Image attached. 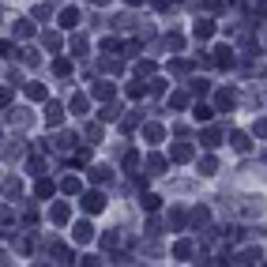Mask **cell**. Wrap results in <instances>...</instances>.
<instances>
[{
	"label": "cell",
	"mask_w": 267,
	"mask_h": 267,
	"mask_svg": "<svg viewBox=\"0 0 267 267\" xmlns=\"http://www.w3.org/2000/svg\"><path fill=\"white\" fill-rule=\"evenodd\" d=\"M79 203H83V211H87V214H98V211H106V196H102L98 188L83 192V196H79Z\"/></svg>",
	"instance_id": "1"
},
{
	"label": "cell",
	"mask_w": 267,
	"mask_h": 267,
	"mask_svg": "<svg viewBox=\"0 0 267 267\" xmlns=\"http://www.w3.org/2000/svg\"><path fill=\"white\" fill-rule=\"evenodd\" d=\"M71 241H75V245H90V241H94V226L87 222V218H83V222H75V226H71Z\"/></svg>",
	"instance_id": "2"
},
{
	"label": "cell",
	"mask_w": 267,
	"mask_h": 267,
	"mask_svg": "<svg viewBox=\"0 0 267 267\" xmlns=\"http://www.w3.org/2000/svg\"><path fill=\"white\" fill-rule=\"evenodd\" d=\"M169 162H192V143L177 140L173 147H169Z\"/></svg>",
	"instance_id": "3"
},
{
	"label": "cell",
	"mask_w": 267,
	"mask_h": 267,
	"mask_svg": "<svg viewBox=\"0 0 267 267\" xmlns=\"http://www.w3.org/2000/svg\"><path fill=\"white\" fill-rule=\"evenodd\" d=\"M68 113H71V117H87V113H90V98H87L83 90H79V94H71Z\"/></svg>",
	"instance_id": "4"
},
{
	"label": "cell",
	"mask_w": 267,
	"mask_h": 267,
	"mask_svg": "<svg viewBox=\"0 0 267 267\" xmlns=\"http://www.w3.org/2000/svg\"><path fill=\"white\" fill-rule=\"evenodd\" d=\"M68 218H71V207H68V203H53L49 222H53V226H68Z\"/></svg>",
	"instance_id": "5"
},
{
	"label": "cell",
	"mask_w": 267,
	"mask_h": 267,
	"mask_svg": "<svg viewBox=\"0 0 267 267\" xmlns=\"http://www.w3.org/2000/svg\"><path fill=\"white\" fill-rule=\"evenodd\" d=\"M90 94H94V98H102V102H109L113 94H117V87H113V83H106V79H98V83L90 87Z\"/></svg>",
	"instance_id": "6"
},
{
	"label": "cell",
	"mask_w": 267,
	"mask_h": 267,
	"mask_svg": "<svg viewBox=\"0 0 267 267\" xmlns=\"http://www.w3.org/2000/svg\"><path fill=\"white\" fill-rule=\"evenodd\" d=\"M60 121H64V109H60L56 102H49V106H45V125H49V128H56Z\"/></svg>",
	"instance_id": "7"
},
{
	"label": "cell",
	"mask_w": 267,
	"mask_h": 267,
	"mask_svg": "<svg viewBox=\"0 0 267 267\" xmlns=\"http://www.w3.org/2000/svg\"><path fill=\"white\" fill-rule=\"evenodd\" d=\"M192 34H196V38H211L214 34V19H196V23H192Z\"/></svg>",
	"instance_id": "8"
},
{
	"label": "cell",
	"mask_w": 267,
	"mask_h": 267,
	"mask_svg": "<svg viewBox=\"0 0 267 267\" xmlns=\"http://www.w3.org/2000/svg\"><path fill=\"white\" fill-rule=\"evenodd\" d=\"M117 117H121V109H117V106H113V98H109V102H106V106L98 109V121H102V125H113Z\"/></svg>",
	"instance_id": "9"
},
{
	"label": "cell",
	"mask_w": 267,
	"mask_h": 267,
	"mask_svg": "<svg viewBox=\"0 0 267 267\" xmlns=\"http://www.w3.org/2000/svg\"><path fill=\"white\" fill-rule=\"evenodd\" d=\"M199 140H203V147H207V151H214V147L222 143V132H218V128H203V136H199Z\"/></svg>",
	"instance_id": "10"
},
{
	"label": "cell",
	"mask_w": 267,
	"mask_h": 267,
	"mask_svg": "<svg viewBox=\"0 0 267 267\" xmlns=\"http://www.w3.org/2000/svg\"><path fill=\"white\" fill-rule=\"evenodd\" d=\"M79 19H83V15H79V8H64V12H60V27H79Z\"/></svg>",
	"instance_id": "11"
},
{
	"label": "cell",
	"mask_w": 267,
	"mask_h": 267,
	"mask_svg": "<svg viewBox=\"0 0 267 267\" xmlns=\"http://www.w3.org/2000/svg\"><path fill=\"white\" fill-rule=\"evenodd\" d=\"M143 136H147V143H162L166 140V128L162 125H143Z\"/></svg>",
	"instance_id": "12"
},
{
	"label": "cell",
	"mask_w": 267,
	"mask_h": 267,
	"mask_svg": "<svg viewBox=\"0 0 267 267\" xmlns=\"http://www.w3.org/2000/svg\"><path fill=\"white\" fill-rule=\"evenodd\" d=\"M90 181H94V184L113 181V169H109V166H90Z\"/></svg>",
	"instance_id": "13"
},
{
	"label": "cell",
	"mask_w": 267,
	"mask_h": 267,
	"mask_svg": "<svg viewBox=\"0 0 267 267\" xmlns=\"http://www.w3.org/2000/svg\"><path fill=\"white\" fill-rule=\"evenodd\" d=\"M53 192H56V184H53V181H45V177L34 184V196H38V199H53Z\"/></svg>",
	"instance_id": "14"
},
{
	"label": "cell",
	"mask_w": 267,
	"mask_h": 267,
	"mask_svg": "<svg viewBox=\"0 0 267 267\" xmlns=\"http://www.w3.org/2000/svg\"><path fill=\"white\" fill-rule=\"evenodd\" d=\"M60 192H64V196H79V192H83L79 177H64V181H60Z\"/></svg>",
	"instance_id": "15"
},
{
	"label": "cell",
	"mask_w": 267,
	"mask_h": 267,
	"mask_svg": "<svg viewBox=\"0 0 267 267\" xmlns=\"http://www.w3.org/2000/svg\"><path fill=\"white\" fill-rule=\"evenodd\" d=\"M192 117H196L199 125H207V121L214 117V106H203V102H199V106H192Z\"/></svg>",
	"instance_id": "16"
},
{
	"label": "cell",
	"mask_w": 267,
	"mask_h": 267,
	"mask_svg": "<svg viewBox=\"0 0 267 267\" xmlns=\"http://www.w3.org/2000/svg\"><path fill=\"white\" fill-rule=\"evenodd\" d=\"M192 252H196L192 241H177V245H173V256H177V260H192Z\"/></svg>",
	"instance_id": "17"
},
{
	"label": "cell",
	"mask_w": 267,
	"mask_h": 267,
	"mask_svg": "<svg viewBox=\"0 0 267 267\" xmlns=\"http://www.w3.org/2000/svg\"><path fill=\"white\" fill-rule=\"evenodd\" d=\"M214 102H218V109H233L237 94H233V90H218V94H214Z\"/></svg>",
	"instance_id": "18"
},
{
	"label": "cell",
	"mask_w": 267,
	"mask_h": 267,
	"mask_svg": "<svg viewBox=\"0 0 267 267\" xmlns=\"http://www.w3.org/2000/svg\"><path fill=\"white\" fill-rule=\"evenodd\" d=\"M53 75H60V79H68V75H71V60H64V56H56V60H53Z\"/></svg>",
	"instance_id": "19"
},
{
	"label": "cell",
	"mask_w": 267,
	"mask_h": 267,
	"mask_svg": "<svg viewBox=\"0 0 267 267\" xmlns=\"http://www.w3.org/2000/svg\"><path fill=\"white\" fill-rule=\"evenodd\" d=\"M143 94H147V83H143L140 75H136V79L128 83V98H143Z\"/></svg>",
	"instance_id": "20"
},
{
	"label": "cell",
	"mask_w": 267,
	"mask_h": 267,
	"mask_svg": "<svg viewBox=\"0 0 267 267\" xmlns=\"http://www.w3.org/2000/svg\"><path fill=\"white\" fill-rule=\"evenodd\" d=\"M230 143H233L237 151H249V147H252V140H249L245 132H230Z\"/></svg>",
	"instance_id": "21"
},
{
	"label": "cell",
	"mask_w": 267,
	"mask_h": 267,
	"mask_svg": "<svg viewBox=\"0 0 267 267\" xmlns=\"http://www.w3.org/2000/svg\"><path fill=\"white\" fill-rule=\"evenodd\" d=\"M90 53V45H87V38L79 34V38H71V56H87Z\"/></svg>",
	"instance_id": "22"
},
{
	"label": "cell",
	"mask_w": 267,
	"mask_h": 267,
	"mask_svg": "<svg viewBox=\"0 0 267 267\" xmlns=\"http://www.w3.org/2000/svg\"><path fill=\"white\" fill-rule=\"evenodd\" d=\"M30 34H34V23H30V19H19V23H15V38H30Z\"/></svg>",
	"instance_id": "23"
},
{
	"label": "cell",
	"mask_w": 267,
	"mask_h": 267,
	"mask_svg": "<svg viewBox=\"0 0 267 267\" xmlns=\"http://www.w3.org/2000/svg\"><path fill=\"white\" fill-rule=\"evenodd\" d=\"M188 90H192V94H199V98H203V94L211 90V83H207V79H188Z\"/></svg>",
	"instance_id": "24"
},
{
	"label": "cell",
	"mask_w": 267,
	"mask_h": 267,
	"mask_svg": "<svg viewBox=\"0 0 267 267\" xmlns=\"http://www.w3.org/2000/svg\"><path fill=\"white\" fill-rule=\"evenodd\" d=\"M71 162H75V166H87V162H90V143H87V147H75Z\"/></svg>",
	"instance_id": "25"
},
{
	"label": "cell",
	"mask_w": 267,
	"mask_h": 267,
	"mask_svg": "<svg viewBox=\"0 0 267 267\" xmlns=\"http://www.w3.org/2000/svg\"><path fill=\"white\" fill-rule=\"evenodd\" d=\"M27 98H30V102H42V98H45V87H42V83H27Z\"/></svg>",
	"instance_id": "26"
},
{
	"label": "cell",
	"mask_w": 267,
	"mask_h": 267,
	"mask_svg": "<svg viewBox=\"0 0 267 267\" xmlns=\"http://www.w3.org/2000/svg\"><path fill=\"white\" fill-rule=\"evenodd\" d=\"M199 173H203V177H211V173H218V162H214V158L207 155L203 162H199Z\"/></svg>",
	"instance_id": "27"
},
{
	"label": "cell",
	"mask_w": 267,
	"mask_h": 267,
	"mask_svg": "<svg viewBox=\"0 0 267 267\" xmlns=\"http://www.w3.org/2000/svg\"><path fill=\"white\" fill-rule=\"evenodd\" d=\"M140 203H143V211H158V203H162V196H155V192H147V196H143Z\"/></svg>",
	"instance_id": "28"
},
{
	"label": "cell",
	"mask_w": 267,
	"mask_h": 267,
	"mask_svg": "<svg viewBox=\"0 0 267 267\" xmlns=\"http://www.w3.org/2000/svg\"><path fill=\"white\" fill-rule=\"evenodd\" d=\"M147 166H151V173H162V169H166L169 162H166L162 155H151V158H147Z\"/></svg>",
	"instance_id": "29"
},
{
	"label": "cell",
	"mask_w": 267,
	"mask_h": 267,
	"mask_svg": "<svg viewBox=\"0 0 267 267\" xmlns=\"http://www.w3.org/2000/svg\"><path fill=\"white\" fill-rule=\"evenodd\" d=\"M45 49H49V53H56V49H60V34H53V30H49V34H45Z\"/></svg>",
	"instance_id": "30"
},
{
	"label": "cell",
	"mask_w": 267,
	"mask_h": 267,
	"mask_svg": "<svg viewBox=\"0 0 267 267\" xmlns=\"http://www.w3.org/2000/svg\"><path fill=\"white\" fill-rule=\"evenodd\" d=\"M214 60H218V68H230V64H233V53H230V49H218Z\"/></svg>",
	"instance_id": "31"
},
{
	"label": "cell",
	"mask_w": 267,
	"mask_h": 267,
	"mask_svg": "<svg viewBox=\"0 0 267 267\" xmlns=\"http://www.w3.org/2000/svg\"><path fill=\"white\" fill-rule=\"evenodd\" d=\"M169 106H173V109H184V106H188V94H184V90H177V94L169 98Z\"/></svg>",
	"instance_id": "32"
},
{
	"label": "cell",
	"mask_w": 267,
	"mask_h": 267,
	"mask_svg": "<svg viewBox=\"0 0 267 267\" xmlns=\"http://www.w3.org/2000/svg\"><path fill=\"white\" fill-rule=\"evenodd\" d=\"M136 166H140V155H136V151H128V155H125V169H132V173H140Z\"/></svg>",
	"instance_id": "33"
},
{
	"label": "cell",
	"mask_w": 267,
	"mask_h": 267,
	"mask_svg": "<svg viewBox=\"0 0 267 267\" xmlns=\"http://www.w3.org/2000/svg\"><path fill=\"white\" fill-rule=\"evenodd\" d=\"M237 264H260V252H256V249H249V252H241V256H237Z\"/></svg>",
	"instance_id": "34"
},
{
	"label": "cell",
	"mask_w": 267,
	"mask_h": 267,
	"mask_svg": "<svg viewBox=\"0 0 267 267\" xmlns=\"http://www.w3.org/2000/svg\"><path fill=\"white\" fill-rule=\"evenodd\" d=\"M166 45H169V53H177V49L184 45V38H181V34H169V38H166Z\"/></svg>",
	"instance_id": "35"
},
{
	"label": "cell",
	"mask_w": 267,
	"mask_h": 267,
	"mask_svg": "<svg viewBox=\"0 0 267 267\" xmlns=\"http://www.w3.org/2000/svg\"><path fill=\"white\" fill-rule=\"evenodd\" d=\"M102 53H121V42H117V38H106V42H102Z\"/></svg>",
	"instance_id": "36"
},
{
	"label": "cell",
	"mask_w": 267,
	"mask_h": 267,
	"mask_svg": "<svg viewBox=\"0 0 267 267\" xmlns=\"http://www.w3.org/2000/svg\"><path fill=\"white\" fill-rule=\"evenodd\" d=\"M151 71H155V60H140L136 64V75H151Z\"/></svg>",
	"instance_id": "37"
},
{
	"label": "cell",
	"mask_w": 267,
	"mask_h": 267,
	"mask_svg": "<svg viewBox=\"0 0 267 267\" xmlns=\"http://www.w3.org/2000/svg\"><path fill=\"white\" fill-rule=\"evenodd\" d=\"M192 222H196V226L207 222V207H196V211H192Z\"/></svg>",
	"instance_id": "38"
},
{
	"label": "cell",
	"mask_w": 267,
	"mask_h": 267,
	"mask_svg": "<svg viewBox=\"0 0 267 267\" xmlns=\"http://www.w3.org/2000/svg\"><path fill=\"white\" fill-rule=\"evenodd\" d=\"M8 106H12V90H8V87H0V109H8Z\"/></svg>",
	"instance_id": "39"
},
{
	"label": "cell",
	"mask_w": 267,
	"mask_h": 267,
	"mask_svg": "<svg viewBox=\"0 0 267 267\" xmlns=\"http://www.w3.org/2000/svg\"><path fill=\"white\" fill-rule=\"evenodd\" d=\"M169 71H173V75H184V71H188V64H184V60H173V64H169Z\"/></svg>",
	"instance_id": "40"
},
{
	"label": "cell",
	"mask_w": 267,
	"mask_h": 267,
	"mask_svg": "<svg viewBox=\"0 0 267 267\" xmlns=\"http://www.w3.org/2000/svg\"><path fill=\"white\" fill-rule=\"evenodd\" d=\"M30 173H45V162H42V158H30Z\"/></svg>",
	"instance_id": "41"
},
{
	"label": "cell",
	"mask_w": 267,
	"mask_h": 267,
	"mask_svg": "<svg viewBox=\"0 0 267 267\" xmlns=\"http://www.w3.org/2000/svg\"><path fill=\"white\" fill-rule=\"evenodd\" d=\"M15 53V45L12 42H4V38H0V56H12Z\"/></svg>",
	"instance_id": "42"
},
{
	"label": "cell",
	"mask_w": 267,
	"mask_h": 267,
	"mask_svg": "<svg viewBox=\"0 0 267 267\" xmlns=\"http://www.w3.org/2000/svg\"><path fill=\"white\" fill-rule=\"evenodd\" d=\"M203 8H207V12H218V8H222V0H203Z\"/></svg>",
	"instance_id": "43"
},
{
	"label": "cell",
	"mask_w": 267,
	"mask_h": 267,
	"mask_svg": "<svg viewBox=\"0 0 267 267\" xmlns=\"http://www.w3.org/2000/svg\"><path fill=\"white\" fill-rule=\"evenodd\" d=\"M0 222H12V214H8V207H0Z\"/></svg>",
	"instance_id": "44"
},
{
	"label": "cell",
	"mask_w": 267,
	"mask_h": 267,
	"mask_svg": "<svg viewBox=\"0 0 267 267\" xmlns=\"http://www.w3.org/2000/svg\"><path fill=\"white\" fill-rule=\"evenodd\" d=\"M125 4H143V0H125Z\"/></svg>",
	"instance_id": "45"
},
{
	"label": "cell",
	"mask_w": 267,
	"mask_h": 267,
	"mask_svg": "<svg viewBox=\"0 0 267 267\" xmlns=\"http://www.w3.org/2000/svg\"><path fill=\"white\" fill-rule=\"evenodd\" d=\"M90 4H106V0H90Z\"/></svg>",
	"instance_id": "46"
}]
</instances>
